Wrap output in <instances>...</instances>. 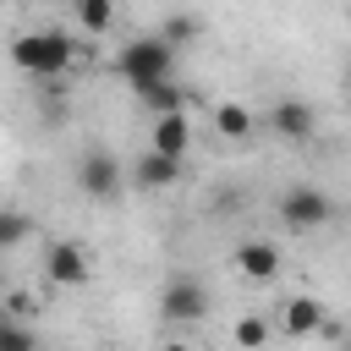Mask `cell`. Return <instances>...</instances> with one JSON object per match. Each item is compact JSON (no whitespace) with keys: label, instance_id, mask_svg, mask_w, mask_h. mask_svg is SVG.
<instances>
[{"label":"cell","instance_id":"6da1fadb","mask_svg":"<svg viewBox=\"0 0 351 351\" xmlns=\"http://www.w3.org/2000/svg\"><path fill=\"white\" fill-rule=\"evenodd\" d=\"M77 55H82V44L66 27H38V33H16L11 38V66L38 77V82H66Z\"/></svg>","mask_w":351,"mask_h":351},{"label":"cell","instance_id":"7a4b0ae2","mask_svg":"<svg viewBox=\"0 0 351 351\" xmlns=\"http://www.w3.org/2000/svg\"><path fill=\"white\" fill-rule=\"evenodd\" d=\"M115 71L132 82V93H148V88L170 82V71H176V49H170L159 33H148V38H132V44H121V55H115Z\"/></svg>","mask_w":351,"mask_h":351},{"label":"cell","instance_id":"3957f363","mask_svg":"<svg viewBox=\"0 0 351 351\" xmlns=\"http://www.w3.org/2000/svg\"><path fill=\"white\" fill-rule=\"evenodd\" d=\"M274 214H280V225H285V230H324V225L335 219V203H329V192H324V186L296 181V186H285V192H280Z\"/></svg>","mask_w":351,"mask_h":351},{"label":"cell","instance_id":"277c9868","mask_svg":"<svg viewBox=\"0 0 351 351\" xmlns=\"http://www.w3.org/2000/svg\"><path fill=\"white\" fill-rule=\"evenodd\" d=\"M44 280L49 285H60V291H82L88 280H93V258H88V247L82 241H49L44 247Z\"/></svg>","mask_w":351,"mask_h":351},{"label":"cell","instance_id":"5b68a950","mask_svg":"<svg viewBox=\"0 0 351 351\" xmlns=\"http://www.w3.org/2000/svg\"><path fill=\"white\" fill-rule=\"evenodd\" d=\"M121 181H126V165L110 154V148H88L82 154V165H77V186L88 192V197H115L121 192Z\"/></svg>","mask_w":351,"mask_h":351},{"label":"cell","instance_id":"8992f818","mask_svg":"<svg viewBox=\"0 0 351 351\" xmlns=\"http://www.w3.org/2000/svg\"><path fill=\"white\" fill-rule=\"evenodd\" d=\"M159 307H165V318H170V324H197V318L208 313V285H203L197 274H176V280L165 285Z\"/></svg>","mask_w":351,"mask_h":351},{"label":"cell","instance_id":"52a82bcc","mask_svg":"<svg viewBox=\"0 0 351 351\" xmlns=\"http://www.w3.org/2000/svg\"><path fill=\"white\" fill-rule=\"evenodd\" d=\"M269 132H274L280 143H307V137L318 132V115H313L307 99H280V104L269 110Z\"/></svg>","mask_w":351,"mask_h":351},{"label":"cell","instance_id":"ba28073f","mask_svg":"<svg viewBox=\"0 0 351 351\" xmlns=\"http://www.w3.org/2000/svg\"><path fill=\"white\" fill-rule=\"evenodd\" d=\"M230 263H236V274H241V280L269 285V280L280 274V247H274V241H263V236H252V241H241V247L230 252Z\"/></svg>","mask_w":351,"mask_h":351},{"label":"cell","instance_id":"9c48e42d","mask_svg":"<svg viewBox=\"0 0 351 351\" xmlns=\"http://www.w3.org/2000/svg\"><path fill=\"white\" fill-rule=\"evenodd\" d=\"M181 170H186L181 159H165V154L143 148V154L132 159V170H126V176H132V186H143V192H165V186H176V181H181Z\"/></svg>","mask_w":351,"mask_h":351},{"label":"cell","instance_id":"30bf717a","mask_svg":"<svg viewBox=\"0 0 351 351\" xmlns=\"http://www.w3.org/2000/svg\"><path fill=\"white\" fill-rule=\"evenodd\" d=\"M280 329H285L291 340H307V335L329 329V313H324V302H318V296H291V302H285V313H280Z\"/></svg>","mask_w":351,"mask_h":351},{"label":"cell","instance_id":"8fae6325","mask_svg":"<svg viewBox=\"0 0 351 351\" xmlns=\"http://www.w3.org/2000/svg\"><path fill=\"white\" fill-rule=\"evenodd\" d=\"M148 148L165 154V159H181L186 165V148H192V121L186 115H159L154 132H148Z\"/></svg>","mask_w":351,"mask_h":351},{"label":"cell","instance_id":"7c38bea8","mask_svg":"<svg viewBox=\"0 0 351 351\" xmlns=\"http://www.w3.org/2000/svg\"><path fill=\"white\" fill-rule=\"evenodd\" d=\"M214 132L230 137V143H241V137L258 132V115H252L247 104H236V99H219V104H214Z\"/></svg>","mask_w":351,"mask_h":351},{"label":"cell","instance_id":"4fadbf2b","mask_svg":"<svg viewBox=\"0 0 351 351\" xmlns=\"http://www.w3.org/2000/svg\"><path fill=\"white\" fill-rule=\"evenodd\" d=\"M230 340H236V351H269L274 329H269V318H263V313H241V318H236V329H230Z\"/></svg>","mask_w":351,"mask_h":351},{"label":"cell","instance_id":"5bb4252c","mask_svg":"<svg viewBox=\"0 0 351 351\" xmlns=\"http://www.w3.org/2000/svg\"><path fill=\"white\" fill-rule=\"evenodd\" d=\"M148 110H154V121L159 115H186V88L181 82H159V88H148V93H137Z\"/></svg>","mask_w":351,"mask_h":351},{"label":"cell","instance_id":"9a60e30c","mask_svg":"<svg viewBox=\"0 0 351 351\" xmlns=\"http://www.w3.org/2000/svg\"><path fill=\"white\" fill-rule=\"evenodd\" d=\"M77 27H82L88 38L110 33V27H115V5H110V0H77Z\"/></svg>","mask_w":351,"mask_h":351},{"label":"cell","instance_id":"2e32d148","mask_svg":"<svg viewBox=\"0 0 351 351\" xmlns=\"http://www.w3.org/2000/svg\"><path fill=\"white\" fill-rule=\"evenodd\" d=\"M203 33V16H192V11H170L165 16V27H159V38L176 49V44H186V38H197Z\"/></svg>","mask_w":351,"mask_h":351},{"label":"cell","instance_id":"e0dca14e","mask_svg":"<svg viewBox=\"0 0 351 351\" xmlns=\"http://www.w3.org/2000/svg\"><path fill=\"white\" fill-rule=\"evenodd\" d=\"M0 351H38V329L0 313Z\"/></svg>","mask_w":351,"mask_h":351},{"label":"cell","instance_id":"ac0fdd59","mask_svg":"<svg viewBox=\"0 0 351 351\" xmlns=\"http://www.w3.org/2000/svg\"><path fill=\"white\" fill-rule=\"evenodd\" d=\"M27 214H16V208H0V252H11V247H22L27 241Z\"/></svg>","mask_w":351,"mask_h":351},{"label":"cell","instance_id":"d6986e66","mask_svg":"<svg viewBox=\"0 0 351 351\" xmlns=\"http://www.w3.org/2000/svg\"><path fill=\"white\" fill-rule=\"evenodd\" d=\"M0 313H5V318H16V324H33L38 302H33L27 291H11V296H0Z\"/></svg>","mask_w":351,"mask_h":351},{"label":"cell","instance_id":"ffe728a7","mask_svg":"<svg viewBox=\"0 0 351 351\" xmlns=\"http://www.w3.org/2000/svg\"><path fill=\"white\" fill-rule=\"evenodd\" d=\"M159 351H203V346H186V340H170V346H159Z\"/></svg>","mask_w":351,"mask_h":351},{"label":"cell","instance_id":"44dd1931","mask_svg":"<svg viewBox=\"0 0 351 351\" xmlns=\"http://www.w3.org/2000/svg\"><path fill=\"white\" fill-rule=\"evenodd\" d=\"M104 351H115V346H104Z\"/></svg>","mask_w":351,"mask_h":351}]
</instances>
